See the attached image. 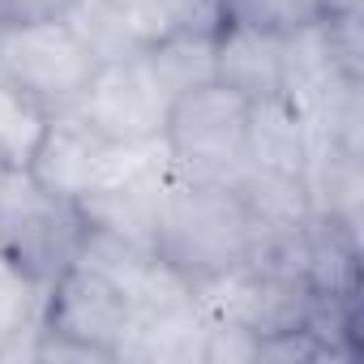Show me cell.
Returning a JSON list of instances; mask_svg holds the SVG:
<instances>
[{
	"label": "cell",
	"instance_id": "cell-1",
	"mask_svg": "<svg viewBox=\"0 0 364 364\" xmlns=\"http://www.w3.org/2000/svg\"><path fill=\"white\" fill-rule=\"evenodd\" d=\"M253 219L236 185L185 180L167 167V185L159 202L154 257L171 266L193 291L249 266L253 257Z\"/></svg>",
	"mask_w": 364,
	"mask_h": 364
},
{
	"label": "cell",
	"instance_id": "cell-2",
	"mask_svg": "<svg viewBox=\"0 0 364 364\" xmlns=\"http://www.w3.org/2000/svg\"><path fill=\"white\" fill-rule=\"evenodd\" d=\"M86 223L73 202L39 189L31 171H5L0 180V262L31 287L48 291L82 253Z\"/></svg>",
	"mask_w": 364,
	"mask_h": 364
},
{
	"label": "cell",
	"instance_id": "cell-3",
	"mask_svg": "<svg viewBox=\"0 0 364 364\" xmlns=\"http://www.w3.org/2000/svg\"><path fill=\"white\" fill-rule=\"evenodd\" d=\"M245 120H249V99L228 90L223 82H202L185 95H176L163 124L167 167L185 180L236 185L240 171L249 167Z\"/></svg>",
	"mask_w": 364,
	"mask_h": 364
},
{
	"label": "cell",
	"instance_id": "cell-4",
	"mask_svg": "<svg viewBox=\"0 0 364 364\" xmlns=\"http://www.w3.org/2000/svg\"><path fill=\"white\" fill-rule=\"evenodd\" d=\"M163 159H167L163 141L120 146V141H107L103 133H95L73 112H52L26 171L52 198L77 202V198H86V193H95L103 185H116V180H124L133 171H146V167H154Z\"/></svg>",
	"mask_w": 364,
	"mask_h": 364
},
{
	"label": "cell",
	"instance_id": "cell-5",
	"mask_svg": "<svg viewBox=\"0 0 364 364\" xmlns=\"http://www.w3.org/2000/svg\"><path fill=\"white\" fill-rule=\"evenodd\" d=\"M95 69H99V60L73 35V26L65 18L0 26V77L22 86L48 112L73 107V99L86 90Z\"/></svg>",
	"mask_w": 364,
	"mask_h": 364
},
{
	"label": "cell",
	"instance_id": "cell-6",
	"mask_svg": "<svg viewBox=\"0 0 364 364\" xmlns=\"http://www.w3.org/2000/svg\"><path fill=\"white\" fill-rule=\"evenodd\" d=\"M167 107H171V99L159 86V77L150 73L146 56H129V60L99 65L95 77L86 82V90L65 112L86 120L107 141L150 146V141H163Z\"/></svg>",
	"mask_w": 364,
	"mask_h": 364
},
{
	"label": "cell",
	"instance_id": "cell-7",
	"mask_svg": "<svg viewBox=\"0 0 364 364\" xmlns=\"http://www.w3.org/2000/svg\"><path fill=\"white\" fill-rule=\"evenodd\" d=\"M48 334H60L69 343H82L86 351H95L99 360H116L129 330H133V304L129 296L103 279L99 270L73 262L43 300V321Z\"/></svg>",
	"mask_w": 364,
	"mask_h": 364
},
{
	"label": "cell",
	"instance_id": "cell-8",
	"mask_svg": "<svg viewBox=\"0 0 364 364\" xmlns=\"http://www.w3.org/2000/svg\"><path fill=\"white\" fill-rule=\"evenodd\" d=\"M163 185H167V159L146 167V171H133L116 185H103L86 198H77V215L86 228L95 232H107V236H120L137 249H150L154 253V228H159V202H163Z\"/></svg>",
	"mask_w": 364,
	"mask_h": 364
},
{
	"label": "cell",
	"instance_id": "cell-9",
	"mask_svg": "<svg viewBox=\"0 0 364 364\" xmlns=\"http://www.w3.org/2000/svg\"><path fill=\"white\" fill-rule=\"evenodd\" d=\"M313 150H317L313 120L287 90L249 103V120H245V159H249V167L309 176Z\"/></svg>",
	"mask_w": 364,
	"mask_h": 364
},
{
	"label": "cell",
	"instance_id": "cell-10",
	"mask_svg": "<svg viewBox=\"0 0 364 364\" xmlns=\"http://www.w3.org/2000/svg\"><path fill=\"white\" fill-rule=\"evenodd\" d=\"M215 82L253 99L283 90V35L253 26H219L215 35Z\"/></svg>",
	"mask_w": 364,
	"mask_h": 364
},
{
	"label": "cell",
	"instance_id": "cell-11",
	"mask_svg": "<svg viewBox=\"0 0 364 364\" xmlns=\"http://www.w3.org/2000/svg\"><path fill=\"white\" fill-rule=\"evenodd\" d=\"M150 73L159 77V86L167 90V99L185 95L202 82H215V35H193V31H180L159 39L154 48L141 52Z\"/></svg>",
	"mask_w": 364,
	"mask_h": 364
},
{
	"label": "cell",
	"instance_id": "cell-12",
	"mask_svg": "<svg viewBox=\"0 0 364 364\" xmlns=\"http://www.w3.org/2000/svg\"><path fill=\"white\" fill-rule=\"evenodd\" d=\"M48 120H52V112L39 99H31L9 77H0V159H5V167H14V171L31 167Z\"/></svg>",
	"mask_w": 364,
	"mask_h": 364
},
{
	"label": "cell",
	"instance_id": "cell-13",
	"mask_svg": "<svg viewBox=\"0 0 364 364\" xmlns=\"http://www.w3.org/2000/svg\"><path fill=\"white\" fill-rule=\"evenodd\" d=\"M223 26H253L270 35H291L300 26L326 22V0H219Z\"/></svg>",
	"mask_w": 364,
	"mask_h": 364
},
{
	"label": "cell",
	"instance_id": "cell-14",
	"mask_svg": "<svg viewBox=\"0 0 364 364\" xmlns=\"http://www.w3.org/2000/svg\"><path fill=\"white\" fill-rule=\"evenodd\" d=\"M65 9H69V0H0V26L60 18Z\"/></svg>",
	"mask_w": 364,
	"mask_h": 364
},
{
	"label": "cell",
	"instance_id": "cell-15",
	"mask_svg": "<svg viewBox=\"0 0 364 364\" xmlns=\"http://www.w3.org/2000/svg\"><path fill=\"white\" fill-rule=\"evenodd\" d=\"M5 171H9V167H5V159H0V180H5Z\"/></svg>",
	"mask_w": 364,
	"mask_h": 364
}]
</instances>
